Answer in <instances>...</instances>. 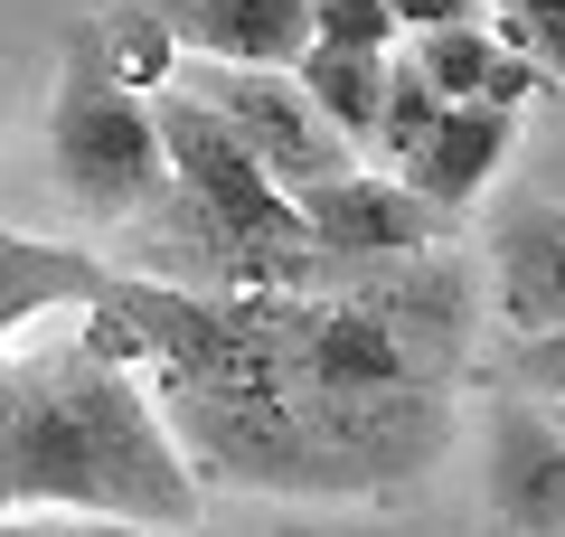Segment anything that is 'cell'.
Instances as JSON below:
<instances>
[{"instance_id":"obj_1","label":"cell","mask_w":565,"mask_h":537,"mask_svg":"<svg viewBox=\"0 0 565 537\" xmlns=\"http://www.w3.org/2000/svg\"><path fill=\"white\" fill-rule=\"evenodd\" d=\"M189 481L274 499H386L452 453V387H151Z\"/></svg>"},{"instance_id":"obj_2","label":"cell","mask_w":565,"mask_h":537,"mask_svg":"<svg viewBox=\"0 0 565 537\" xmlns=\"http://www.w3.org/2000/svg\"><path fill=\"white\" fill-rule=\"evenodd\" d=\"M47 189H57L66 218L85 227H122L170 189L161 133H151V95L104 66L95 20L66 29L57 48V104H47Z\"/></svg>"},{"instance_id":"obj_3","label":"cell","mask_w":565,"mask_h":537,"mask_svg":"<svg viewBox=\"0 0 565 537\" xmlns=\"http://www.w3.org/2000/svg\"><path fill=\"white\" fill-rule=\"evenodd\" d=\"M170 85L180 95H199L207 114L226 123V133L255 151V170L274 179V189H311V179H340L359 170V151H349L340 133H330L321 114H311V95L292 85V66H217V57H180L170 66Z\"/></svg>"},{"instance_id":"obj_4","label":"cell","mask_w":565,"mask_h":537,"mask_svg":"<svg viewBox=\"0 0 565 537\" xmlns=\"http://www.w3.org/2000/svg\"><path fill=\"white\" fill-rule=\"evenodd\" d=\"M151 133H161L170 189H180V199H199L207 218L245 227V236H311L302 208H292V189H274V179L255 170V151H245V141L226 133L199 95L161 85V95H151Z\"/></svg>"},{"instance_id":"obj_5","label":"cell","mask_w":565,"mask_h":537,"mask_svg":"<svg viewBox=\"0 0 565 537\" xmlns=\"http://www.w3.org/2000/svg\"><path fill=\"white\" fill-rule=\"evenodd\" d=\"M292 208H302L311 245H330V255H424V245H444L462 218H444V208H424L405 179L386 170H340V179H311V189H292Z\"/></svg>"},{"instance_id":"obj_6","label":"cell","mask_w":565,"mask_h":537,"mask_svg":"<svg viewBox=\"0 0 565 537\" xmlns=\"http://www.w3.org/2000/svg\"><path fill=\"white\" fill-rule=\"evenodd\" d=\"M490 528L565 537V434L537 397H500L490 415Z\"/></svg>"},{"instance_id":"obj_7","label":"cell","mask_w":565,"mask_h":537,"mask_svg":"<svg viewBox=\"0 0 565 537\" xmlns=\"http://www.w3.org/2000/svg\"><path fill=\"white\" fill-rule=\"evenodd\" d=\"M170 29L180 57L217 66H302L311 48V0H141Z\"/></svg>"},{"instance_id":"obj_8","label":"cell","mask_w":565,"mask_h":537,"mask_svg":"<svg viewBox=\"0 0 565 537\" xmlns=\"http://www.w3.org/2000/svg\"><path fill=\"white\" fill-rule=\"evenodd\" d=\"M490 293L509 339L565 330V199H509L490 227Z\"/></svg>"},{"instance_id":"obj_9","label":"cell","mask_w":565,"mask_h":537,"mask_svg":"<svg viewBox=\"0 0 565 537\" xmlns=\"http://www.w3.org/2000/svg\"><path fill=\"white\" fill-rule=\"evenodd\" d=\"M509 151H519V114H500V104H444V123H434V133L415 141V160L386 170V179H405V189H415L424 208H444V218H471Z\"/></svg>"},{"instance_id":"obj_10","label":"cell","mask_w":565,"mask_h":537,"mask_svg":"<svg viewBox=\"0 0 565 537\" xmlns=\"http://www.w3.org/2000/svg\"><path fill=\"white\" fill-rule=\"evenodd\" d=\"M292 85L311 95V114H321L330 133L349 141V151H367V133H377V104H386V57H377V48H302Z\"/></svg>"},{"instance_id":"obj_11","label":"cell","mask_w":565,"mask_h":537,"mask_svg":"<svg viewBox=\"0 0 565 537\" xmlns=\"http://www.w3.org/2000/svg\"><path fill=\"white\" fill-rule=\"evenodd\" d=\"M396 57L415 66L444 104H481L500 48H490V20H452V29H415V39H396Z\"/></svg>"},{"instance_id":"obj_12","label":"cell","mask_w":565,"mask_h":537,"mask_svg":"<svg viewBox=\"0 0 565 537\" xmlns=\"http://www.w3.org/2000/svg\"><path fill=\"white\" fill-rule=\"evenodd\" d=\"M95 39H104V66H114L132 95H161L170 66H180V48H170V29L141 10V0H122V10H95Z\"/></svg>"},{"instance_id":"obj_13","label":"cell","mask_w":565,"mask_h":537,"mask_svg":"<svg viewBox=\"0 0 565 537\" xmlns=\"http://www.w3.org/2000/svg\"><path fill=\"white\" fill-rule=\"evenodd\" d=\"M434 123H444V95H434L405 57H386V104H377V133H367V160H377V170H405Z\"/></svg>"},{"instance_id":"obj_14","label":"cell","mask_w":565,"mask_h":537,"mask_svg":"<svg viewBox=\"0 0 565 537\" xmlns=\"http://www.w3.org/2000/svg\"><path fill=\"white\" fill-rule=\"evenodd\" d=\"M490 387H500V397L565 406V330H527V339H509L500 368H490Z\"/></svg>"},{"instance_id":"obj_15","label":"cell","mask_w":565,"mask_h":537,"mask_svg":"<svg viewBox=\"0 0 565 537\" xmlns=\"http://www.w3.org/2000/svg\"><path fill=\"white\" fill-rule=\"evenodd\" d=\"M311 48H377V57H396V20H386V0H311Z\"/></svg>"},{"instance_id":"obj_16","label":"cell","mask_w":565,"mask_h":537,"mask_svg":"<svg viewBox=\"0 0 565 537\" xmlns=\"http://www.w3.org/2000/svg\"><path fill=\"white\" fill-rule=\"evenodd\" d=\"M519 20H527V57H537V76L565 85V0H519Z\"/></svg>"},{"instance_id":"obj_17","label":"cell","mask_w":565,"mask_h":537,"mask_svg":"<svg viewBox=\"0 0 565 537\" xmlns=\"http://www.w3.org/2000/svg\"><path fill=\"white\" fill-rule=\"evenodd\" d=\"M386 20H396V39H415V29H452V20H481V0H386Z\"/></svg>"},{"instance_id":"obj_18","label":"cell","mask_w":565,"mask_h":537,"mask_svg":"<svg viewBox=\"0 0 565 537\" xmlns=\"http://www.w3.org/2000/svg\"><path fill=\"white\" fill-rule=\"evenodd\" d=\"M85 537H217V528H199V518H189V528H141V518H85Z\"/></svg>"},{"instance_id":"obj_19","label":"cell","mask_w":565,"mask_h":537,"mask_svg":"<svg viewBox=\"0 0 565 537\" xmlns=\"http://www.w3.org/2000/svg\"><path fill=\"white\" fill-rule=\"evenodd\" d=\"M0 537H85V518H76V528H57L47 509H10V518H0Z\"/></svg>"},{"instance_id":"obj_20","label":"cell","mask_w":565,"mask_h":537,"mask_svg":"<svg viewBox=\"0 0 565 537\" xmlns=\"http://www.w3.org/2000/svg\"><path fill=\"white\" fill-rule=\"evenodd\" d=\"M490 10H519V0H481V20H490Z\"/></svg>"},{"instance_id":"obj_21","label":"cell","mask_w":565,"mask_h":537,"mask_svg":"<svg viewBox=\"0 0 565 537\" xmlns=\"http://www.w3.org/2000/svg\"><path fill=\"white\" fill-rule=\"evenodd\" d=\"M546 415H556V434H565V406H546Z\"/></svg>"},{"instance_id":"obj_22","label":"cell","mask_w":565,"mask_h":537,"mask_svg":"<svg viewBox=\"0 0 565 537\" xmlns=\"http://www.w3.org/2000/svg\"><path fill=\"white\" fill-rule=\"evenodd\" d=\"M490 537H519V528H490Z\"/></svg>"}]
</instances>
